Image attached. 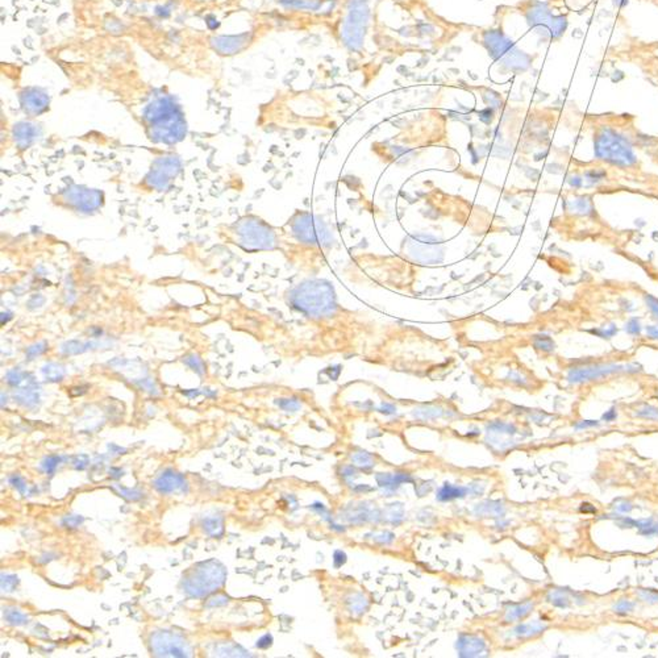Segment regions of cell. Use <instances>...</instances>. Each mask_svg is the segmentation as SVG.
I'll return each instance as SVG.
<instances>
[{"label": "cell", "instance_id": "obj_1", "mask_svg": "<svg viewBox=\"0 0 658 658\" xmlns=\"http://www.w3.org/2000/svg\"><path fill=\"white\" fill-rule=\"evenodd\" d=\"M225 569L216 561H207L194 568L183 582L184 591L191 596L202 598L214 592L225 579Z\"/></svg>", "mask_w": 658, "mask_h": 658}, {"label": "cell", "instance_id": "obj_2", "mask_svg": "<svg viewBox=\"0 0 658 658\" xmlns=\"http://www.w3.org/2000/svg\"><path fill=\"white\" fill-rule=\"evenodd\" d=\"M151 649L159 657H190V647L186 640L173 632L161 631L151 636Z\"/></svg>", "mask_w": 658, "mask_h": 658}, {"label": "cell", "instance_id": "obj_3", "mask_svg": "<svg viewBox=\"0 0 658 658\" xmlns=\"http://www.w3.org/2000/svg\"><path fill=\"white\" fill-rule=\"evenodd\" d=\"M596 153L603 159L617 163V165L628 166L635 162V157L632 154L631 147L619 139L617 136H603L600 137V143L596 147Z\"/></svg>", "mask_w": 658, "mask_h": 658}, {"label": "cell", "instance_id": "obj_4", "mask_svg": "<svg viewBox=\"0 0 658 658\" xmlns=\"http://www.w3.org/2000/svg\"><path fill=\"white\" fill-rule=\"evenodd\" d=\"M620 366L617 365H595V366H586V367H577L570 371L569 374V380L573 383H579V382H587V380H594L603 378V376L612 374L620 370Z\"/></svg>", "mask_w": 658, "mask_h": 658}, {"label": "cell", "instance_id": "obj_5", "mask_svg": "<svg viewBox=\"0 0 658 658\" xmlns=\"http://www.w3.org/2000/svg\"><path fill=\"white\" fill-rule=\"evenodd\" d=\"M154 487L158 493L173 494L184 490V487H187V482L181 474L173 470H166L155 479Z\"/></svg>", "mask_w": 658, "mask_h": 658}, {"label": "cell", "instance_id": "obj_6", "mask_svg": "<svg viewBox=\"0 0 658 658\" xmlns=\"http://www.w3.org/2000/svg\"><path fill=\"white\" fill-rule=\"evenodd\" d=\"M203 529L204 532L212 537H220L224 532L222 526V520L220 517H207L203 520Z\"/></svg>", "mask_w": 658, "mask_h": 658}, {"label": "cell", "instance_id": "obj_7", "mask_svg": "<svg viewBox=\"0 0 658 658\" xmlns=\"http://www.w3.org/2000/svg\"><path fill=\"white\" fill-rule=\"evenodd\" d=\"M3 615L4 619H5L11 625H17V627H19V625H24L29 621V617L26 616L25 613H23L17 608H9V607H8V608H4Z\"/></svg>", "mask_w": 658, "mask_h": 658}, {"label": "cell", "instance_id": "obj_8", "mask_svg": "<svg viewBox=\"0 0 658 658\" xmlns=\"http://www.w3.org/2000/svg\"><path fill=\"white\" fill-rule=\"evenodd\" d=\"M463 495H465V490H463V489H458V487H451L450 485H445L444 487L440 490V493H439V499H440V500H450V499H454V498L463 497Z\"/></svg>", "mask_w": 658, "mask_h": 658}, {"label": "cell", "instance_id": "obj_9", "mask_svg": "<svg viewBox=\"0 0 658 658\" xmlns=\"http://www.w3.org/2000/svg\"><path fill=\"white\" fill-rule=\"evenodd\" d=\"M19 578L13 574H1V590L4 592H11L16 588Z\"/></svg>", "mask_w": 658, "mask_h": 658}, {"label": "cell", "instance_id": "obj_10", "mask_svg": "<svg viewBox=\"0 0 658 658\" xmlns=\"http://www.w3.org/2000/svg\"><path fill=\"white\" fill-rule=\"evenodd\" d=\"M61 461H62V457H58V455H49V457H46V458L42 461L41 466L42 469L45 470V473L53 474L56 471L57 466L61 463Z\"/></svg>", "mask_w": 658, "mask_h": 658}, {"label": "cell", "instance_id": "obj_11", "mask_svg": "<svg viewBox=\"0 0 658 658\" xmlns=\"http://www.w3.org/2000/svg\"><path fill=\"white\" fill-rule=\"evenodd\" d=\"M83 523V517L78 515H68L62 519V525L66 528H78Z\"/></svg>", "mask_w": 658, "mask_h": 658}, {"label": "cell", "instance_id": "obj_12", "mask_svg": "<svg viewBox=\"0 0 658 658\" xmlns=\"http://www.w3.org/2000/svg\"><path fill=\"white\" fill-rule=\"evenodd\" d=\"M9 483H11L16 490H19L21 494H25L26 485L21 477H19V475H12V477H9Z\"/></svg>", "mask_w": 658, "mask_h": 658}, {"label": "cell", "instance_id": "obj_13", "mask_svg": "<svg viewBox=\"0 0 658 658\" xmlns=\"http://www.w3.org/2000/svg\"><path fill=\"white\" fill-rule=\"evenodd\" d=\"M116 489L120 491V494L124 498H127L128 500H139L141 498V493L140 491H136V490H128L124 489V487H120V486H116Z\"/></svg>", "mask_w": 658, "mask_h": 658}, {"label": "cell", "instance_id": "obj_14", "mask_svg": "<svg viewBox=\"0 0 658 658\" xmlns=\"http://www.w3.org/2000/svg\"><path fill=\"white\" fill-rule=\"evenodd\" d=\"M73 463H74V467H75V469H78V470H83V469L90 463V458H88V455L86 454H79L74 458V462Z\"/></svg>", "mask_w": 658, "mask_h": 658}, {"label": "cell", "instance_id": "obj_15", "mask_svg": "<svg viewBox=\"0 0 658 658\" xmlns=\"http://www.w3.org/2000/svg\"><path fill=\"white\" fill-rule=\"evenodd\" d=\"M639 416H643L645 419H658V411L655 410V408H652V407H648L645 410H641L637 412Z\"/></svg>", "mask_w": 658, "mask_h": 658}, {"label": "cell", "instance_id": "obj_16", "mask_svg": "<svg viewBox=\"0 0 658 658\" xmlns=\"http://www.w3.org/2000/svg\"><path fill=\"white\" fill-rule=\"evenodd\" d=\"M271 643H273V637H271V635H265L257 641L256 645L257 648H260V649H266V648L270 647Z\"/></svg>", "mask_w": 658, "mask_h": 658}, {"label": "cell", "instance_id": "obj_17", "mask_svg": "<svg viewBox=\"0 0 658 658\" xmlns=\"http://www.w3.org/2000/svg\"><path fill=\"white\" fill-rule=\"evenodd\" d=\"M633 607H635L633 603H629L627 602V600H621V602L617 603V605L615 608H616L619 612H629V611L633 609Z\"/></svg>", "mask_w": 658, "mask_h": 658}, {"label": "cell", "instance_id": "obj_18", "mask_svg": "<svg viewBox=\"0 0 658 658\" xmlns=\"http://www.w3.org/2000/svg\"><path fill=\"white\" fill-rule=\"evenodd\" d=\"M598 424H599L598 421H594V420H583V421H581V423H578V424H576V428H577V429L590 428V427H595V425H598Z\"/></svg>", "mask_w": 658, "mask_h": 658}, {"label": "cell", "instance_id": "obj_19", "mask_svg": "<svg viewBox=\"0 0 658 658\" xmlns=\"http://www.w3.org/2000/svg\"><path fill=\"white\" fill-rule=\"evenodd\" d=\"M279 406L282 407L283 410H287V411H289V410H290V411H295V410H297V407H299V404H297V403L293 402V400H291V402H289V400H286V404H285V403H279Z\"/></svg>", "mask_w": 658, "mask_h": 658}, {"label": "cell", "instance_id": "obj_20", "mask_svg": "<svg viewBox=\"0 0 658 658\" xmlns=\"http://www.w3.org/2000/svg\"><path fill=\"white\" fill-rule=\"evenodd\" d=\"M345 561H346V556H345V554H344V553H342V552H336V554H335V564H336V566H337V568H339V566H341V565L344 564V562H345Z\"/></svg>", "mask_w": 658, "mask_h": 658}, {"label": "cell", "instance_id": "obj_21", "mask_svg": "<svg viewBox=\"0 0 658 658\" xmlns=\"http://www.w3.org/2000/svg\"><path fill=\"white\" fill-rule=\"evenodd\" d=\"M649 300L652 301V303H649V307H651L652 311H653L655 315H657L658 317V301L656 300V299H653V297H649Z\"/></svg>", "mask_w": 658, "mask_h": 658}, {"label": "cell", "instance_id": "obj_22", "mask_svg": "<svg viewBox=\"0 0 658 658\" xmlns=\"http://www.w3.org/2000/svg\"><path fill=\"white\" fill-rule=\"evenodd\" d=\"M615 418H616V412H615V410L608 411V412L604 414V416H603V419H604L605 421H612Z\"/></svg>", "mask_w": 658, "mask_h": 658}, {"label": "cell", "instance_id": "obj_23", "mask_svg": "<svg viewBox=\"0 0 658 658\" xmlns=\"http://www.w3.org/2000/svg\"><path fill=\"white\" fill-rule=\"evenodd\" d=\"M109 473H111V475L115 478H119L123 475V470H121V469H115V467H112V469L109 470Z\"/></svg>", "mask_w": 658, "mask_h": 658}]
</instances>
